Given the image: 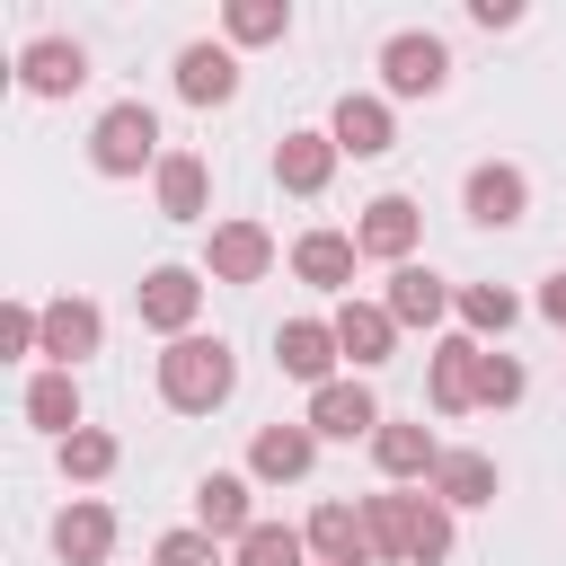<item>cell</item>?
I'll use <instances>...</instances> for the list:
<instances>
[{
  "instance_id": "1",
  "label": "cell",
  "mask_w": 566,
  "mask_h": 566,
  "mask_svg": "<svg viewBox=\"0 0 566 566\" xmlns=\"http://www.w3.org/2000/svg\"><path fill=\"white\" fill-rule=\"evenodd\" d=\"M363 531L380 557H407V566L451 557V504L442 495H363Z\"/></svg>"
},
{
  "instance_id": "2",
  "label": "cell",
  "mask_w": 566,
  "mask_h": 566,
  "mask_svg": "<svg viewBox=\"0 0 566 566\" xmlns=\"http://www.w3.org/2000/svg\"><path fill=\"white\" fill-rule=\"evenodd\" d=\"M230 389H239V363H230L221 336H177V345L159 354V398H168L177 416H212Z\"/></svg>"
},
{
  "instance_id": "3",
  "label": "cell",
  "mask_w": 566,
  "mask_h": 566,
  "mask_svg": "<svg viewBox=\"0 0 566 566\" xmlns=\"http://www.w3.org/2000/svg\"><path fill=\"white\" fill-rule=\"evenodd\" d=\"M88 159H97V177H142V168H159V115H150L142 97L106 106L97 133H88Z\"/></svg>"
},
{
  "instance_id": "4",
  "label": "cell",
  "mask_w": 566,
  "mask_h": 566,
  "mask_svg": "<svg viewBox=\"0 0 566 566\" xmlns=\"http://www.w3.org/2000/svg\"><path fill=\"white\" fill-rule=\"evenodd\" d=\"M133 310H142V327H159V336L177 345V336H195V310H203V274H195V265H150V274L133 283Z\"/></svg>"
},
{
  "instance_id": "5",
  "label": "cell",
  "mask_w": 566,
  "mask_h": 566,
  "mask_svg": "<svg viewBox=\"0 0 566 566\" xmlns=\"http://www.w3.org/2000/svg\"><path fill=\"white\" fill-rule=\"evenodd\" d=\"M380 80H389V97H433L451 80V44L424 35V27H407V35L380 44Z\"/></svg>"
},
{
  "instance_id": "6",
  "label": "cell",
  "mask_w": 566,
  "mask_h": 566,
  "mask_svg": "<svg viewBox=\"0 0 566 566\" xmlns=\"http://www.w3.org/2000/svg\"><path fill=\"white\" fill-rule=\"evenodd\" d=\"M460 203H469V221H478V230H513V221L531 212V177H522L513 159H478V168H469V186H460Z\"/></svg>"
},
{
  "instance_id": "7",
  "label": "cell",
  "mask_w": 566,
  "mask_h": 566,
  "mask_svg": "<svg viewBox=\"0 0 566 566\" xmlns=\"http://www.w3.org/2000/svg\"><path fill=\"white\" fill-rule=\"evenodd\" d=\"M318 442H371L380 433V398L363 389V380H327V389H310V416H301Z\"/></svg>"
},
{
  "instance_id": "8",
  "label": "cell",
  "mask_w": 566,
  "mask_h": 566,
  "mask_svg": "<svg viewBox=\"0 0 566 566\" xmlns=\"http://www.w3.org/2000/svg\"><path fill=\"white\" fill-rule=\"evenodd\" d=\"M265 265H274V230L265 221H221L203 239V274L212 283H265Z\"/></svg>"
},
{
  "instance_id": "9",
  "label": "cell",
  "mask_w": 566,
  "mask_h": 566,
  "mask_svg": "<svg viewBox=\"0 0 566 566\" xmlns=\"http://www.w3.org/2000/svg\"><path fill=\"white\" fill-rule=\"evenodd\" d=\"M416 230H424V212L407 195H371L363 221H354V248L363 256H389V265H416Z\"/></svg>"
},
{
  "instance_id": "10",
  "label": "cell",
  "mask_w": 566,
  "mask_h": 566,
  "mask_svg": "<svg viewBox=\"0 0 566 566\" xmlns=\"http://www.w3.org/2000/svg\"><path fill=\"white\" fill-rule=\"evenodd\" d=\"M106 345V310L97 301H80V292H62V301H44V354H53V371H71V363H88Z\"/></svg>"
},
{
  "instance_id": "11",
  "label": "cell",
  "mask_w": 566,
  "mask_h": 566,
  "mask_svg": "<svg viewBox=\"0 0 566 566\" xmlns=\"http://www.w3.org/2000/svg\"><path fill=\"white\" fill-rule=\"evenodd\" d=\"M336 318H283L274 327V371H292V380H310V389H327V371H336Z\"/></svg>"
},
{
  "instance_id": "12",
  "label": "cell",
  "mask_w": 566,
  "mask_h": 566,
  "mask_svg": "<svg viewBox=\"0 0 566 566\" xmlns=\"http://www.w3.org/2000/svg\"><path fill=\"white\" fill-rule=\"evenodd\" d=\"M354 265H363L354 230H301V239H292V274H301L310 292H345Z\"/></svg>"
},
{
  "instance_id": "13",
  "label": "cell",
  "mask_w": 566,
  "mask_h": 566,
  "mask_svg": "<svg viewBox=\"0 0 566 566\" xmlns=\"http://www.w3.org/2000/svg\"><path fill=\"white\" fill-rule=\"evenodd\" d=\"M398 327H442V310H460V292L433 274V265H389V301H380Z\"/></svg>"
},
{
  "instance_id": "14",
  "label": "cell",
  "mask_w": 566,
  "mask_h": 566,
  "mask_svg": "<svg viewBox=\"0 0 566 566\" xmlns=\"http://www.w3.org/2000/svg\"><path fill=\"white\" fill-rule=\"evenodd\" d=\"M478 371H486V345L478 336H442L433 345V407L442 416H469L478 407Z\"/></svg>"
},
{
  "instance_id": "15",
  "label": "cell",
  "mask_w": 566,
  "mask_h": 566,
  "mask_svg": "<svg viewBox=\"0 0 566 566\" xmlns=\"http://www.w3.org/2000/svg\"><path fill=\"white\" fill-rule=\"evenodd\" d=\"M371 460H380V478H433V469H442V442H433V424L380 416V433H371Z\"/></svg>"
},
{
  "instance_id": "16",
  "label": "cell",
  "mask_w": 566,
  "mask_h": 566,
  "mask_svg": "<svg viewBox=\"0 0 566 566\" xmlns=\"http://www.w3.org/2000/svg\"><path fill=\"white\" fill-rule=\"evenodd\" d=\"M310 460H318V433H310V424H265V433L248 442V478H265V486L310 478Z\"/></svg>"
},
{
  "instance_id": "17",
  "label": "cell",
  "mask_w": 566,
  "mask_h": 566,
  "mask_svg": "<svg viewBox=\"0 0 566 566\" xmlns=\"http://www.w3.org/2000/svg\"><path fill=\"white\" fill-rule=\"evenodd\" d=\"M106 548H115V513H106L97 495L62 504V522H53V557H62V566H106Z\"/></svg>"
},
{
  "instance_id": "18",
  "label": "cell",
  "mask_w": 566,
  "mask_h": 566,
  "mask_svg": "<svg viewBox=\"0 0 566 566\" xmlns=\"http://www.w3.org/2000/svg\"><path fill=\"white\" fill-rule=\"evenodd\" d=\"M301 539L318 548V566H371V557H380L371 531H363V504H318Z\"/></svg>"
},
{
  "instance_id": "19",
  "label": "cell",
  "mask_w": 566,
  "mask_h": 566,
  "mask_svg": "<svg viewBox=\"0 0 566 566\" xmlns=\"http://www.w3.org/2000/svg\"><path fill=\"white\" fill-rule=\"evenodd\" d=\"M18 80H27L35 97H71V88L88 80V53H80L71 35H35V44L18 53Z\"/></svg>"
},
{
  "instance_id": "20",
  "label": "cell",
  "mask_w": 566,
  "mask_h": 566,
  "mask_svg": "<svg viewBox=\"0 0 566 566\" xmlns=\"http://www.w3.org/2000/svg\"><path fill=\"white\" fill-rule=\"evenodd\" d=\"M177 97H186V106H230V97H239L230 44H186V53H177Z\"/></svg>"
},
{
  "instance_id": "21",
  "label": "cell",
  "mask_w": 566,
  "mask_h": 566,
  "mask_svg": "<svg viewBox=\"0 0 566 566\" xmlns=\"http://www.w3.org/2000/svg\"><path fill=\"white\" fill-rule=\"evenodd\" d=\"M195 531H212V539H248L256 531V513H248V478H230V469H212L203 486H195Z\"/></svg>"
},
{
  "instance_id": "22",
  "label": "cell",
  "mask_w": 566,
  "mask_h": 566,
  "mask_svg": "<svg viewBox=\"0 0 566 566\" xmlns=\"http://www.w3.org/2000/svg\"><path fill=\"white\" fill-rule=\"evenodd\" d=\"M336 345H345V363H354V371H371V363H389L398 318H389L380 301H345V310H336Z\"/></svg>"
},
{
  "instance_id": "23",
  "label": "cell",
  "mask_w": 566,
  "mask_h": 566,
  "mask_svg": "<svg viewBox=\"0 0 566 566\" xmlns=\"http://www.w3.org/2000/svg\"><path fill=\"white\" fill-rule=\"evenodd\" d=\"M336 159H345V150H336V133H283V150H274V177H283V195H318Z\"/></svg>"
},
{
  "instance_id": "24",
  "label": "cell",
  "mask_w": 566,
  "mask_h": 566,
  "mask_svg": "<svg viewBox=\"0 0 566 566\" xmlns=\"http://www.w3.org/2000/svg\"><path fill=\"white\" fill-rule=\"evenodd\" d=\"M27 424L53 433V442H71V433H80V380H71V371H35V380H27Z\"/></svg>"
},
{
  "instance_id": "25",
  "label": "cell",
  "mask_w": 566,
  "mask_h": 566,
  "mask_svg": "<svg viewBox=\"0 0 566 566\" xmlns=\"http://www.w3.org/2000/svg\"><path fill=\"white\" fill-rule=\"evenodd\" d=\"M327 133H336L345 159H380V150H389V97H345Z\"/></svg>"
},
{
  "instance_id": "26",
  "label": "cell",
  "mask_w": 566,
  "mask_h": 566,
  "mask_svg": "<svg viewBox=\"0 0 566 566\" xmlns=\"http://www.w3.org/2000/svg\"><path fill=\"white\" fill-rule=\"evenodd\" d=\"M203 195H212L203 159H195V150H168V159H159V212H168V221H203Z\"/></svg>"
},
{
  "instance_id": "27",
  "label": "cell",
  "mask_w": 566,
  "mask_h": 566,
  "mask_svg": "<svg viewBox=\"0 0 566 566\" xmlns=\"http://www.w3.org/2000/svg\"><path fill=\"white\" fill-rule=\"evenodd\" d=\"M433 495H442L451 513H460V504H495V460H486V451H442Z\"/></svg>"
},
{
  "instance_id": "28",
  "label": "cell",
  "mask_w": 566,
  "mask_h": 566,
  "mask_svg": "<svg viewBox=\"0 0 566 566\" xmlns=\"http://www.w3.org/2000/svg\"><path fill=\"white\" fill-rule=\"evenodd\" d=\"M301 557H310V539L283 531V522H256V531L230 548V566H301Z\"/></svg>"
},
{
  "instance_id": "29",
  "label": "cell",
  "mask_w": 566,
  "mask_h": 566,
  "mask_svg": "<svg viewBox=\"0 0 566 566\" xmlns=\"http://www.w3.org/2000/svg\"><path fill=\"white\" fill-rule=\"evenodd\" d=\"M221 27H230V44H274V35L292 27V9H283V0H230Z\"/></svg>"
},
{
  "instance_id": "30",
  "label": "cell",
  "mask_w": 566,
  "mask_h": 566,
  "mask_svg": "<svg viewBox=\"0 0 566 566\" xmlns=\"http://www.w3.org/2000/svg\"><path fill=\"white\" fill-rule=\"evenodd\" d=\"M460 318H469L478 336H504V327L522 318V301H513L504 283H469V292H460Z\"/></svg>"
},
{
  "instance_id": "31",
  "label": "cell",
  "mask_w": 566,
  "mask_h": 566,
  "mask_svg": "<svg viewBox=\"0 0 566 566\" xmlns=\"http://www.w3.org/2000/svg\"><path fill=\"white\" fill-rule=\"evenodd\" d=\"M115 469V433H97V424H80L71 442H62V478H80V486H97Z\"/></svg>"
},
{
  "instance_id": "32",
  "label": "cell",
  "mask_w": 566,
  "mask_h": 566,
  "mask_svg": "<svg viewBox=\"0 0 566 566\" xmlns=\"http://www.w3.org/2000/svg\"><path fill=\"white\" fill-rule=\"evenodd\" d=\"M150 566H230V557H221V539H212V531H195V522H186V531H168V539L150 548Z\"/></svg>"
},
{
  "instance_id": "33",
  "label": "cell",
  "mask_w": 566,
  "mask_h": 566,
  "mask_svg": "<svg viewBox=\"0 0 566 566\" xmlns=\"http://www.w3.org/2000/svg\"><path fill=\"white\" fill-rule=\"evenodd\" d=\"M0 354H44V310L9 301V310H0Z\"/></svg>"
},
{
  "instance_id": "34",
  "label": "cell",
  "mask_w": 566,
  "mask_h": 566,
  "mask_svg": "<svg viewBox=\"0 0 566 566\" xmlns=\"http://www.w3.org/2000/svg\"><path fill=\"white\" fill-rule=\"evenodd\" d=\"M531 380H522V363L513 354H486V371H478V407H513Z\"/></svg>"
},
{
  "instance_id": "35",
  "label": "cell",
  "mask_w": 566,
  "mask_h": 566,
  "mask_svg": "<svg viewBox=\"0 0 566 566\" xmlns=\"http://www.w3.org/2000/svg\"><path fill=\"white\" fill-rule=\"evenodd\" d=\"M539 318H557V327H566V274H548V283H539Z\"/></svg>"
}]
</instances>
